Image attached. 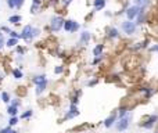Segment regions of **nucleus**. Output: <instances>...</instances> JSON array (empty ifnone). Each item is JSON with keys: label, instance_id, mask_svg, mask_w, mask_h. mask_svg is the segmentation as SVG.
<instances>
[{"label": "nucleus", "instance_id": "1", "mask_svg": "<svg viewBox=\"0 0 158 133\" xmlns=\"http://www.w3.org/2000/svg\"><path fill=\"white\" fill-rule=\"evenodd\" d=\"M40 28H33L32 25H25V27L22 28L21 31V39L24 40V42H32L35 37H39V35H40Z\"/></svg>", "mask_w": 158, "mask_h": 133}, {"label": "nucleus", "instance_id": "2", "mask_svg": "<svg viewBox=\"0 0 158 133\" xmlns=\"http://www.w3.org/2000/svg\"><path fill=\"white\" fill-rule=\"evenodd\" d=\"M64 20L61 15H53L50 18V25H49V31H51L53 33H58L64 27Z\"/></svg>", "mask_w": 158, "mask_h": 133}, {"label": "nucleus", "instance_id": "3", "mask_svg": "<svg viewBox=\"0 0 158 133\" xmlns=\"http://www.w3.org/2000/svg\"><path fill=\"white\" fill-rule=\"evenodd\" d=\"M121 29H122V32L125 33V35L132 36V35L136 33L137 25L133 21H130V20H123V21L121 22Z\"/></svg>", "mask_w": 158, "mask_h": 133}, {"label": "nucleus", "instance_id": "4", "mask_svg": "<svg viewBox=\"0 0 158 133\" xmlns=\"http://www.w3.org/2000/svg\"><path fill=\"white\" fill-rule=\"evenodd\" d=\"M144 7H140V6L137 4H133V6H129L126 10H125V14H126V20H130V21H135V18H136L140 13H144Z\"/></svg>", "mask_w": 158, "mask_h": 133}, {"label": "nucleus", "instance_id": "5", "mask_svg": "<svg viewBox=\"0 0 158 133\" xmlns=\"http://www.w3.org/2000/svg\"><path fill=\"white\" fill-rule=\"evenodd\" d=\"M130 121H132L130 112H129L128 115H125V117L118 118V119H116V122H115L116 130H118V132H125V130H128L129 125H130Z\"/></svg>", "mask_w": 158, "mask_h": 133}, {"label": "nucleus", "instance_id": "6", "mask_svg": "<svg viewBox=\"0 0 158 133\" xmlns=\"http://www.w3.org/2000/svg\"><path fill=\"white\" fill-rule=\"evenodd\" d=\"M79 28H80V25H79V22H76L75 20H65L64 21V27L63 29L67 33H75L79 31Z\"/></svg>", "mask_w": 158, "mask_h": 133}, {"label": "nucleus", "instance_id": "7", "mask_svg": "<svg viewBox=\"0 0 158 133\" xmlns=\"http://www.w3.org/2000/svg\"><path fill=\"white\" fill-rule=\"evenodd\" d=\"M157 122H158V115H157V114H154V115H150L146 121H143V122L140 123V128H143V129H153L154 125H155Z\"/></svg>", "mask_w": 158, "mask_h": 133}, {"label": "nucleus", "instance_id": "8", "mask_svg": "<svg viewBox=\"0 0 158 133\" xmlns=\"http://www.w3.org/2000/svg\"><path fill=\"white\" fill-rule=\"evenodd\" d=\"M79 114V108L76 104H69V108H68V111L65 112V115H64V121H68V119H72V118L75 117H78Z\"/></svg>", "mask_w": 158, "mask_h": 133}, {"label": "nucleus", "instance_id": "9", "mask_svg": "<svg viewBox=\"0 0 158 133\" xmlns=\"http://www.w3.org/2000/svg\"><path fill=\"white\" fill-rule=\"evenodd\" d=\"M90 40H92V33L89 31H82L79 33V40H78L79 46H87Z\"/></svg>", "mask_w": 158, "mask_h": 133}, {"label": "nucleus", "instance_id": "10", "mask_svg": "<svg viewBox=\"0 0 158 133\" xmlns=\"http://www.w3.org/2000/svg\"><path fill=\"white\" fill-rule=\"evenodd\" d=\"M116 119H118V115H116V112H114V114H111L110 117H107L104 121H103V125H104L107 129H110V128H112V126L115 125Z\"/></svg>", "mask_w": 158, "mask_h": 133}, {"label": "nucleus", "instance_id": "11", "mask_svg": "<svg viewBox=\"0 0 158 133\" xmlns=\"http://www.w3.org/2000/svg\"><path fill=\"white\" fill-rule=\"evenodd\" d=\"M105 33H107V37L108 39H118L119 37V31H118V28L115 27H108L105 29Z\"/></svg>", "mask_w": 158, "mask_h": 133}, {"label": "nucleus", "instance_id": "12", "mask_svg": "<svg viewBox=\"0 0 158 133\" xmlns=\"http://www.w3.org/2000/svg\"><path fill=\"white\" fill-rule=\"evenodd\" d=\"M139 91L140 93H143V96H144V99L146 100H148V99H151L154 94V89L153 87H150V86H143V87H140L139 89Z\"/></svg>", "mask_w": 158, "mask_h": 133}, {"label": "nucleus", "instance_id": "13", "mask_svg": "<svg viewBox=\"0 0 158 133\" xmlns=\"http://www.w3.org/2000/svg\"><path fill=\"white\" fill-rule=\"evenodd\" d=\"M32 82H33V85H40V83H43V82H47V78H46V75L44 74H37L35 75L33 78H32Z\"/></svg>", "mask_w": 158, "mask_h": 133}, {"label": "nucleus", "instance_id": "14", "mask_svg": "<svg viewBox=\"0 0 158 133\" xmlns=\"http://www.w3.org/2000/svg\"><path fill=\"white\" fill-rule=\"evenodd\" d=\"M105 4H107V0H93V7H95V10L93 11L104 10Z\"/></svg>", "mask_w": 158, "mask_h": 133}, {"label": "nucleus", "instance_id": "15", "mask_svg": "<svg viewBox=\"0 0 158 133\" xmlns=\"http://www.w3.org/2000/svg\"><path fill=\"white\" fill-rule=\"evenodd\" d=\"M147 22V15H146V11L144 13H140L139 15L135 18V24H136L137 27L139 25H143V24H146Z\"/></svg>", "mask_w": 158, "mask_h": 133}, {"label": "nucleus", "instance_id": "16", "mask_svg": "<svg viewBox=\"0 0 158 133\" xmlns=\"http://www.w3.org/2000/svg\"><path fill=\"white\" fill-rule=\"evenodd\" d=\"M47 83L49 82H43V83H40V85L35 86V94H36V96H40L42 93H44L46 87H47Z\"/></svg>", "mask_w": 158, "mask_h": 133}, {"label": "nucleus", "instance_id": "17", "mask_svg": "<svg viewBox=\"0 0 158 133\" xmlns=\"http://www.w3.org/2000/svg\"><path fill=\"white\" fill-rule=\"evenodd\" d=\"M11 74H13V78L17 80H20L24 78V72H22L21 67H18V68H13V71H11Z\"/></svg>", "mask_w": 158, "mask_h": 133}, {"label": "nucleus", "instance_id": "18", "mask_svg": "<svg viewBox=\"0 0 158 133\" xmlns=\"http://www.w3.org/2000/svg\"><path fill=\"white\" fill-rule=\"evenodd\" d=\"M103 51H104V44H103V43H99V44H96L95 49H93V57H97V56H103Z\"/></svg>", "mask_w": 158, "mask_h": 133}, {"label": "nucleus", "instance_id": "19", "mask_svg": "<svg viewBox=\"0 0 158 133\" xmlns=\"http://www.w3.org/2000/svg\"><path fill=\"white\" fill-rule=\"evenodd\" d=\"M130 112V107H128V106H123V107H121L119 110H118V118H122V117H125V115H128Z\"/></svg>", "mask_w": 158, "mask_h": 133}, {"label": "nucleus", "instance_id": "20", "mask_svg": "<svg viewBox=\"0 0 158 133\" xmlns=\"http://www.w3.org/2000/svg\"><path fill=\"white\" fill-rule=\"evenodd\" d=\"M21 21H22V17L18 15V14H14V15L8 17V22H10V24H14V25H18Z\"/></svg>", "mask_w": 158, "mask_h": 133}, {"label": "nucleus", "instance_id": "21", "mask_svg": "<svg viewBox=\"0 0 158 133\" xmlns=\"http://www.w3.org/2000/svg\"><path fill=\"white\" fill-rule=\"evenodd\" d=\"M18 40H20V39H16V37H10L8 40H6V44H4V46H7V47H10V49L16 47L17 44H18Z\"/></svg>", "mask_w": 158, "mask_h": 133}, {"label": "nucleus", "instance_id": "22", "mask_svg": "<svg viewBox=\"0 0 158 133\" xmlns=\"http://www.w3.org/2000/svg\"><path fill=\"white\" fill-rule=\"evenodd\" d=\"M7 114L10 115V117H16L17 114H18V107H14V106H8L7 107Z\"/></svg>", "mask_w": 158, "mask_h": 133}, {"label": "nucleus", "instance_id": "23", "mask_svg": "<svg viewBox=\"0 0 158 133\" xmlns=\"http://www.w3.org/2000/svg\"><path fill=\"white\" fill-rule=\"evenodd\" d=\"M0 100L3 101V103H6V104H8L10 100H11V97L7 91H3V93H0Z\"/></svg>", "mask_w": 158, "mask_h": 133}, {"label": "nucleus", "instance_id": "24", "mask_svg": "<svg viewBox=\"0 0 158 133\" xmlns=\"http://www.w3.org/2000/svg\"><path fill=\"white\" fill-rule=\"evenodd\" d=\"M39 11H40V4L32 3V6H31V14H37Z\"/></svg>", "mask_w": 158, "mask_h": 133}, {"label": "nucleus", "instance_id": "25", "mask_svg": "<svg viewBox=\"0 0 158 133\" xmlns=\"http://www.w3.org/2000/svg\"><path fill=\"white\" fill-rule=\"evenodd\" d=\"M32 115H33V111H32V110H26L25 112L21 114V119H29Z\"/></svg>", "mask_w": 158, "mask_h": 133}, {"label": "nucleus", "instance_id": "26", "mask_svg": "<svg viewBox=\"0 0 158 133\" xmlns=\"http://www.w3.org/2000/svg\"><path fill=\"white\" fill-rule=\"evenodd\" d=\"M16 51H17V56H25L26 49H24V47H21V46H18V44H17V46H16Z\"/></svg>", "mask_w": 158, "mask_h": 133}, {"label": "nucleus", "instance_id": "27", "mask_svg": "<svg viewBox=\"0 0 158 133\" xmlns=\"http://www.w3.org/2000/svg\"><path fill=\"white\" fill-rule=\"evenodd\" d=\"M135 4H137V6H140V7H147V4H148V0H135Z\"/></svg>", "mask_w": 158, "mask_h": 133}, {"label": "nucleus", "instance_id": "28", "mask_svg": "<svg viewBox=\"0 0 158 133\" xmlns=\"http://www.w3.org/2000/svg\"><path fill=\"white\" fill-rule=\"evenodd\" d=\"M132 50H133V51H140V50H143V47H142V42L133 43V46H132Z\"/></svg>", "mask_w": 158, "mask_h": 133}, {"label": "nucleus", "instance_id": "29", "mask_svg": "<svg viewBox=\"0 0 158 133\" xmlns=\"http://www.w3.org/2000/svg\"><path fill=\"white\" fill-rule=\"evenodd\" d=\"M17 123H18V117H11L10 121H8V126H16Z\"/></svg>", "mask_w": 158, "mask_h": 133}, {"label": "nucleus", "instance_id": "30", "mask_svg": "<svg viewBox=\"0 0 158 133\" xmlns=\"http://www.w3.org/2000/svg\"><path fill=\"white\" fill-rule=\"evenodd\" d=\"M103 61V56H97V57H95V60L92 61V65L95 67V65H99Z\"/></svg>", "mask_w": 158, "mask_h": 133}, {"label": "nucleus", "instance_id": "31", "mask_svg": "<svg viewBox=\"0 0 158 133\" xmlns=\"http://www.w3.org/2000/svg\"><path fill=\"white\" fill-rule=\"evenodd\" d=\"M64 72V67L63 65H57V67H54V74L56 75H60Z\"/></svg>", "mask_w": 158, "mask_h": 133}, {"label": "nucleus", "instance_id": "32", "mask_svg": "<svg viewBox=\"0 0 158 133\" xmlns=\"http://www.w3.org/2000/svg\"><path fill=\"white\" fill-rule=\"evenodd\" d=\"M6 3H7V7L8 8H11V10L16 8V0H6Z\"/></svg>", "mask_w": 158, "mask_h": 133}, {"label": "nucleus", "instance_id": "33", "mask_svg": "<svg viewBox=\"0 0 158 133\" xmlns=\"http://www.w3.org/2000/svg\"><path fill=\"white\" fill-rule=\"evenodd\" d=\"M148 51L150 53H158V43L153 44V46H148Z\"/></svg>", "mask_w": 158, "mask_h": 133}, {"label": "nucleus", "instance_id": "34", "mask_svg": "<svg viewBox=\"0 0 158 133\" xmlns=\"http://www.w3.org/2000/svg\"><path fill=\"white\" fill-rule=\"evenodd\" d=\"M3 35H4V33L0 31V50H1V49H3V46L6 44V42H4V36H3Z\"/></svg>", "mask_w": 158, "mask_h": 133}, {"label": "nucleus", "instance_id": "35", "mask_svg": "<svg viewBox=\"0 0 158 133\" xmlns=\"http://www.w3.org/2000/svg\"><path fill=\"white\" fill-rule=\"evenodd\" d=\"M8 35H10V37H16V39H21V35H20V33H18V32H16V31H10V33H8Z\"/></svg>", "mask_w": 158, "mask_h": 133}, {"label": "nucleus", "instance_id": "36", "mask_svg": "<svg viewBox=\"0 0 158 133\" xmlns=\"http://www.w3.org/2000/svg\"><path fill=\"white\" fill-rule=\"evenodd\" d=\"M10 103H11V106H14V107H20V106H21V103H20L18 99H13V100H10Z\"/></svg>", "mask_w": 158, "mask_h": 133}, {"label": "nucleus", "instance_id": "37", "mask_svg": "<svg viewBox=\"0 0 158 133\" xmlns=\"http://www.w3.org/2000/svg\"><path fill=\"white\" fill-rule=\"evenodd\" d=\"M97 83H99V79H96V78H95V79H93V80L90 79L89 82L86 83V85H87V86H96V85H97Z\"/></svg>", "mask_w": 158, "mask_h": 133}, {"label": "nucleus", "instance_id": "38", "mask_svg": "<svg viewBox=\"0 0 158 133\" xmlns=\"http://www.w3.org/2000/svg\"><path fill=\"white\" fill-rule=\"evenodd\" d=\"M24 3H25V0H16V8H21Z\"/></svg>", "mask_w": 158, "mask_h": 133}, {"label": "nucleus", "instance_id": "39", "mask_svg": "<svg viewBox=\"0 0 158 133\" xmlns=\"http://www.w3.org/2000/svg\"><path fill=\"white\" fill-rule=\"evenodd\" d=\"M0 31H1V32H4V33H10V28L8 27H3V25H1V27H0Z\"/></svg>", "mask_w": 158, "mask_h": 133}, {"label": "nucleus", "instance_id": "40", "mask_svg": "<svg viewBox=\"0 0 158 133\" xmlns=\"http://www.w3.org/2000/svg\"><path fill=\"white\" fill-rule=\"evenodd\" d=\"M78 103H79V97L78 96H74L72 99H71V104H76V106H78Z\"/></svg>", "mask_w": 158, "mask_h": 133}, {"label": "nucleus", "instance_id": "41", "mask_svg": "<svg viewBox=\"0 0 158 133\" xmlns=\"http://www.w3.org/2000/svg\"><path fill=\"white\" fill-rule=\"evenodd\" d=\"M72 1H74V0H63L61 3H63V6H64V7H68V6L71 4Z\"/></svg>", "mask_w": 158, "mask_h": 133}, {"label": "nucleus", "instance_id": "42", "mask_svg": "<svg viewBox=\"0 0 158 133\" xmlns=\"http://www.w3.org/2000/svg\"><path fill=\"white\" fill-rule=\"evenodd\" d=\"M11 130V126H6V128L0 129V133H8Z\"/></svg>", "mask_w": 158, "mask_h": 133}, {"label": "nucleus", "instance_id": "43", "mask_svg": "<svg viewBox=\"0 0 158 133\" xmlns=\"http://www.w3.org/2000/svg\"><path fill=\"white\" fill-rule=\"evenodd\" d=\"M32 3H36V4H42V0H32Z\"/></svg>", "mask_w": 158, "mask_h": 133}, {"label": "nucleus", "instance_id": "44", "mask_svg": "<svg viewBox=\"0 0 158 133\" xmlns=\"http://www.w3.org/2000/svg\"><path fill=\"white\" fill-rule=\"evenodd\" d=\"M3 79H4V74H3V72H0V82H1Z\"/></svg>", "mask_w": 158, "mask_h": 133}, {"label": "nucleus", "instance_id": "45", "mask_svg": "<svg viewBox=\"0 0 158 133\" xmlns=\"http://www.w3.org/2000/svg\"><path fill=\"white\" fill-rule=\"evenodd\" d=\"M105 15H107V17H111V15H112V14H111L110 11H105Z\"/></svg>", "mask_w": 158, "mask_h": 133}, {"label": "nucleus", "instance_id": "46", "mask_svg": "<svg viewBox=\"0 0 158 133\" xmlns=\"http://www.w3.org/2000/svg\"><path fill=\"white\" fill-rule=\"evenodd\" d=\"M8 133H20V132H17V130H14V129H11V130H10Z\"/></svg>", "mask_w": 158, "mask_h": 133}, {"label": "nucleus", "instance_id": "47", "mask_svg": "<svg viewBox=\"0 0 158 133\" xmlns=\"http://www.w3.org/2000/svg\"><path fill=\"white\" fill-rule=\"evenodd\" d=\"M154 133H158V132H154Z\"/></svg>", "mask_w": 158, "mask_h": 133}]
</instances>
